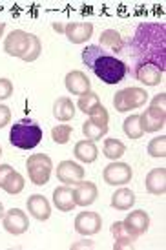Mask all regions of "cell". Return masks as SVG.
<instances>
[{
	"mask_svg": "<svg viewBox=\"0 0 166 250\" xmlns=\"http://www.w3.org/2000/svg\"><path fill=\"white\" fill-rule=\"evenodd\" d=\"M128 55L133 64H153L163 73L166 70V24L165 22H143L128 41Z\"/></svg>",
	"mask_w": 166,
	"mask_h": 250,
	"instance_id": "6da1fadb",
	"label": "cell"
},
{
	"mask_svg": "<svg viewBox=\"0 0 166 250\" xmlns=\"http://www.w3.org/2000/svg\"><path fill=\"white\" fill-rule=\"evenodd\" d=\"M83 62L90 68L104 84L123 83L130 75V68L124 61L110 55L97 44H90L83 49Z\"/></svg>",
	"mask_w": 166,
	"mask_h": 250,
	"instance_id": "7a4b0ae2",
	"label": "cell"
},
{
	"mask_svg": "<svg viewBox=\"0 0 166 250\" xmlns=\"http://www.w3.org/2000/svg\"><path fill=\"white\" fill-rule=\"evenodd\" d=\"M4 51L9 57H17L24 62H33L42 53L41 41L24 29H15L4 39Z\"/></svg>",
	"mask_w": 166,
	"mask_h": 250,
	"instance_id": "3957f363",
	"label": "cell"
},
{
	"mask_svg": "<svg viewBox=\"0 0 166 250\" xmlns=\"http://www.w3.org/2000/svg\"><path fill=\"white\" fill-rule=\"evenodd\" d=\"M42 141V128L37 121L29 117L21 119L19 123L11 126L9 132V143L21 150H33Z\"/></svg>",
	"mask_w": 166,
	"mask_h": 250,
	"instance_id": "277c9868",
	"label": "cell"
},
{
	"mask_svg": "<svg viewBox=\"0 0 166 250\" xmlns=\"http://www.w3.org/2000/svg\"><path fill=\"white\" fill-rule=\"evenodd\" d=\"M26 168H28L29 181L37 185V187H44L51 177V170H53V161L46 153H35L29 155L26 161Z\"/></svg>",
	"mask_w": 166,
	"mask_h": 250,
	"instance_id": "5b68a950",
	"label": "cell"
},
{
	"mask_svg": "<svg viewBox=\"0 0 166 250\" xmlns=\"http://www.w3.org/2000/svg\"><path fill=\"white\" fill-rule=\"evenodd\" d=\"M146 99H148L146 90L137 88V86H132V88H124V90L117 91L113 95V106H115L117 111H132L135 108L145 106Z\"/></svg>",
	"mask_w": 166,
	"mask_h": 250,
	"instance_id": "8992f818",
	"label": "cell"
},
{
	"mask_svg": "<svg viewBox=\"0 0 166 250\" xmlns=\"http://www.w3.org/2000/svg\"><path fill=\"white\" fill-rule=\"evenodd\" d=\"M108 121H110V115H108V110L101 106L93 115H90V119L83 125V133L88 141H101L108 133Z\"/></svg>",
	"mask_w": 166,
	"mask_h": 250,
	"instance_id": "52a82bcc",
	"label": "cell"
},
{
	"mask_svg": "<svg viewBox=\"0 0 166 250\" xmlns=\"http://www.w3.org/2000/svg\"><path fill=\"white\" fill-rule=\"evenodd\" d=\"M133 177V170L130 165L121 163V161H113L103 170V179L106 185L110 187H123L128 185Z\"/></svg>",
	"mask_w": 166,
	"mask_h": 250,
	"instance_id": "ba28073f",
	"label": "cell"
},
{
	"mask_svg": "<svg viewBox=\"0 0 166 250\" xmlns=\"http://www.w3.org/2000/svg\"><path fill=\"white\" fill-rule=\"evenodd\" d=\"M2 227L6 232L13 234V236H21L24 232H28L29 229V219L26 212L21 208H11L7 210L4 217H2Z\"/></svg>",
	"mask_w": 166,
	"mask_h": 250,
	"instance_id": "9c48e42d",
	"label": "cell"
},
{
	"mask_svg": "<svg viewBox=\"0 0 166 250\" xmlns=\"http://www.w3.org/2000/svg\"><path fill=\"white\" fill-rule=\"evenodd\" d=\"M73 227L83 236H93V234H99L103 229V217L97 212H81L77 214Z\"/></svg>",
	"mask_w": 166,
	"mask_h": 250,
	"instance_id": "30bf717a",
	"label": "cell"
},
{
	"mask_svg": "<svg viewBox=\"0 0 166 250\" xmlns=\"http://www.w3.org/2000/svg\"><path fill=\"white\" fill-rule=\"evenodd\" d=\"M133 79H137L139 83L146 84V86H159L161 81H163V71L153 66V64H133V68L130 70Z\"/></svg>",
	"mask_w": 166,
	"mask_h": 250,
	"instance_id": "8fae6325",
	"label": "cell"
},
{
	"mask_svg": "<svg viewBox=\"0 0 166 250\" xmlns=\"http://www.w3.org/2000/svg\"><path fill=\"white\" fill-rule=\"evenodd\" d=\"M139 121H141V126H143V132H146V133L159 132L161 128H165L166 110L150 106L148 110L143 111V113L139 115Z\"/></svg>",
	"mask_w": 166,
	"mask_h": 250,
	"instance_id": "7c38bea8",
	"label": "cell"
},
{
	"mask_svg": "<svg viewBox=\"0 0 166 250\" xmlns=\"http://www.w3.org/2000/svg\"><path fill=\"white\" fill-rule=\"evenodd\" d=\"M99 197V190L97 185L91 183V181H81L77 183L75 188H73V201H75V207H90L97 201Z\"/></svg>",
	"mask_w": 166,
	"mask_h": 250,
	"instance_id": "4fadbf2b",
	"label": "cell"
},
{
	"mask_svg": "<svg viewBox=\"0 0 166 250\" xmlns=\"http://www.w3.org/2000/svg\"><path fill=\"white\" fill-rule=\"evenodd\" d=\"M97 46H101L108 53H126L128 51V42H124L123 35L117 29H104Z\"/></svg>",
	"mask_w": 166,
	"mask_h": 250,
	"instance_id": "5bb4252c",
	"label": "cell"
},
{
	"mask_svg": "<svg viewBox=\"0 0 166 250\" xmlns=\"http://www.w3.org/2000/svg\"><path fill=\"white\" fill-rule=\"evenodd\" d=\"M57 179L62 185H77L84 179V168L73 161H62L57 168Z\"/></svg>",
	"mask_w": 166,
	"mask_h": 250,
	"instance_id": "9a60e30c",
	"label": "cell"
},
{
	"mask_svg": "<svg viewBox=\"0 0 166 250\" xmlns=\"http://www.w3.org/2000/svg\"><path fill=\"white\" fill-rule=\"evenodd\" d=\"M64 83H66V90L69 93H73L77 97H81L84 93H88L91 91V81L88 79V75L81 70H73L69 71L66 79H64Z\"/></svg>",
	"mask_w": 166,
	"mask_h": 250,
	"instance_id": "2e32d148",
	"label": "cell"
},
{
	"mask_svg": "<svg viewBox=\"0 0 166 250\" xmlns=\"http://www.w3.org/2000/svg\"><path fill=\"white\" fill-rule=\"evenodd\" d=\"M64 35L68 37L71 44H83V42L90 41L93 35V24L91 22H69L66 24Z\"/></svg>",
	"mask_w": 166,
	"mask_h": 250,
	"instance_id": "e0dca14e",
	"label": "cell"
},
{
	"mask_svg": "<svg viewBox=\"0 0 166 250\" xmlns=\"http://www.w3.org/2000/svg\"><path fill=\"white\" fill-rule=\"evenodd\" d=\"M123 223L126 229L132 232V236L141 237L143 234H146V230L150 227V215L146 214L145 210H132V214L126 215Z\"/></svg>",
	"mask_w": 166,
	"mask_h": 250,
	"instance_id": "ac0fdd59",
	"label": "cell"
},
{
	"mask_svg": "<svg viewBox=\"0 0 166 250\" xmlns=\"http://www.w3.org/2000/svg\"><path fill=\"white\" fill-rule=\"evenodd\" d=\"M26 207H28L29 214L33 215L35 219H39V221H48L49 215H51V205L42 194L29 195Z\"/></svg>",
	"mask_w": 166,
	"mask_h": 250,
	"instance_id": "d6986e66",
	"label": "cell"
},
{
	"mask_svg": "<svg viewBox=\"0 0 166 250\" xmlns=\"http://www.w3.org/2000/svg\"><path fill=\"white\" fill-rule=\"evenodd\" d=\"M146 192L153 195H165L166 194V168H153L148 172L145 179Z\"/></svg>",
	"mask_w": 166,
	"mask_h": 250,
	"instance_id": "ffe728a7",
	"label": "cell"
},
{
	"mask_svg": "<svg viewBox=\"0 0 166 250\" xmlns=\"http://www.w3.org/2000/svg\"><path fill=\"white\" fill-rule=\"evenodd\" d=\"M111 236L115 237V245H113L115 250L133 249V243L137 241V237L132 236V232L126 229L123 221H117L111 225Z\"/></svg>",
	"mask_w": 166,
	"mask_h": 250,
	"instance_id": "44dd1931",
	"label": "cell"
},
{
	"mask_svg": "<svg viewBox=\"0 0 166 250\" xmlns=\"http://www.w3.org/2000/svg\"><path fill=\"white\" fill-rule=\"evenodd\" d=\"M53 205L61 212H71L75 208V201H73V190L68 185L57 187L53 190Z\"/></svg>",
	"mask_w": 166,
	"mask_h": 250,
	"instance_id": "7402d4cb",
	"label": "cell"
},
{
	"mask_svg": "<svg viewBox=\"0 0 166 250\" xmlns=\"http://www.w3.org/2000/svg\"><path fill=\"white\" fill-rule=\"evenodd\" d=\"M133 205H135V194L130 188L121 187L115 190V194L111 195V208L126 212V210L132 208Z\"/></svg>",
	"mask_w": 166,
	"mask_h": 250,
	"instance_id": "603a6c76",
	"label": "cell"
},
{
	"mask_svg": "<svg viewBox=\"0 0 166 250\" xmlns=\"http://www.w3.org/2000/svg\"><path fill=\"white\" fill-rule=\"evenodd\" d=\"M73 155L81 163H88L90 165V163H95V159L99 157V148L93 141H79L75 148H73Z\"/></svg>",
	"mask_w": 166,
	"mask_h": 250,
	"instance_id": "cb8c5ba5",
	"label": "cell"
},
{
	"mask_svg": "<svg viewBox=\"0 0 166 250\" xmlns=\"http://www.w3.org/2000/svg\"><path fill=\"white\" fill-rule=\"evenodd\" d=\"M53 117L61 123H68L75 117V104L68 97H59L53 103Z\"/></svg>",
	"mask_w": 166,
	"mask_h": 250,
	"instance_id": "d4e9b609",
	"label": "cell"
},
{
	"mask_svg": "<svg viewBox=\"0 0 166 250\" xmlns=\"http://www.w3.org/2000/svg\"><path fill=\"white\" fill-rule=\"evenodd\" d=\"M101 106H103L101 104V99H99V95L95 91H88V93L81 95L79 101H77V108L83 111V113H86V115H93Z\"/></svg>",
	"mask_w": 166,
	"mask_h": 250,
	"instance_id": "484cf974",
	"label": "cell"
},
{
	"mask_svg": "<svg viewBox=\"0 0 166 250\" xmlns=\"http://www.w3.org/2000/svg\"><path fill=\"white\" fill-rule=\"evenodd\" d=\"M126 152V146L123 141L119 139H106L103 146V153L104 157H108L111 161H119Z\"/></svg>",
	"mask_w": 166,
	"mask_h": 250,
	"instance_id": "4316f807",
	"label": "cell"
},
{
	"mask_svg": "<svg viewBox=\"0 0 166 250\" xmlns=\"http://www.w3.org/2000/svg\"><path fill=\"white\" fill-rule=\"evenodd\" d=\"M123 130H124L126 137L130 139H141L145 132H143V126H141V121H139V115L133 113L130 117L124 119V125H123Z\"/></svg>",
	"mask_w": 166,
	"mask_h": 250,
	"instance_id": "83f0119b",
	"label": "cell"
},
{
	"mask_svg": "<svg viewBox=\"0 0 166 250\" xmlns=\"http://www.w3.org/2000/svg\"><path fill=\"white\" fill-rule=\"evenodd\" d=\"M24 177H22L19 172H11V174L7 175V179L6 183H4V187H2V190L4 192H7V194H11V195H17V194H21L22 190H24Z\"/></svg>",
	"mask_w": 166,
	"mask_h": 250,
	"instance_id": "f1b7e54d",
	"label": "cell"
},
{
	"mask_svg": "<svg viewBox=\"0 0 166 250\" xmlns=\"http://www.w3.org/2000/svg\"><path fill=\"white\" fill-rule=\"evenodd\" d=\"M148 155L150 157H166V135H161V137H155L148 143Z\"/></svg>",
	"mask_w": 166,
	"mask_h": 250,
	"instance_id": "f546056e",
	"label": "cell"
},
{
	"mask_svg": "<svg viewBox=\"0 0 166 250\" xmlns=\"http://www.w3.org/2000/svg\"><path fill=\"white\" fill-rule=\"evenodd\" d=\"M73 133V128L68 125H59L51 130V139L55 141L57 145H66Z\"/></svg>",
	"mask_w": 166,
	"mask_h": 250,
	"instance_id": "4dcf8cb0",
	"label": "cell"
},
{
	"mask_svg": "<svg viewBox=\"0 0 166 250\" xmlns=\"http://www.w3.org/2000/svg\"><path fill=\"white\" fill-rule=\"evenodd\" d=\"M13 95V83L9 79H0V101H6Z\"/></svg>",
	"mask_w": 166,
	"mask_h": 250,
	"instance_id": "1f68e13d",
	"label": "cell"
},
{
	"mask_svg": "<svg viewBox=\"0 0 166 250\" xmlns=\"http://www.w3.org/2000/svg\"><path fill=\"white\" fill-rule=\"evenodd\" d=\"M9 121H11V110L6 104H0V130L9 125Z\"/></svg>",
	"mask_w": 166,
	"mask_h": 250,
	"instance_id": "d6a6232c",
	"label": "cell"
},
{
	"mask_svg": "<svg viewBox=\"0 0 166 250\" xmlns=\"http://www.w3.org/2000/svg\"><path fill=\"white\" fill-rule=\"evenodd\" d=\"M150 106H153V108H161V110H166V93L165 91L159 93V95H155V97L152 99Z\"/></svg>",
	"mask_w": 166,
	"mask_h": 250,
	"instance_id": "836d02e7",
	"label": "cell"
},
{
	"mask_svg": "<svg viewBox=\"0 0 166 250\" xmlns=\"http://www.w3.org/2000/svg\"><path fill=\"white\" fill-rule=\"evenodd\" d=\"M13 172V167H9V165H0V188L4 187V183H6L7 175Z\"/></svg>",
	"mask_w": 166,
	"mask_h": 250,
	"instance_id": "e575fe53",
	"label": "cell"
},
{
	"mask_svg": "<svg viewBox=\"0 0 166 250\" xmlns=\"http://www.w3.org/2000/svg\"><path fill=\"white\" fill-rule=\"evenodd\" d=\"M71 249L77 250V249H93V241H79V243H73L71 245Z\"/></svg>",
	"mask_w": 166,
	"mask_h": 250,
	"instance_id": "d590c367",
	"label": "cell"
},
{
	"mask_svg": "<svg viewBox=\"0 0 166 250\" xmlns=\"http://www.w3.org/2000/svg\"><path fill=\"white\" fill-rule=\"evenodd\" d=\"M53 29H55L57 33H64V29H66V26H62L61 22H55V24H53Z\"/></svg>",
	"mask_w": 166,
	"mask_h": 250,
	"instance_id": "8d00e7d4",
	"label": "cell"
},
{
	"mask_svg": "<svg viewBox=\"0 0 166 250\" xmlns=\"http://www.w3.org/2000/svg\"><path fill=\"white\" fill-rule=\"evenodd\" d=\"M4 29H6V24L0 22V39H2V35H4Z\"/></svg>",
	"mask_w": 166,
	"mask_h": 250,
	"instance_id": "74e56055",
	"label": "cell"
},
{
	"mask_svg": "<svg viewBox=\"0 0 166 250\" xmlns=\"http://www.w3.org/2000/svg\"><path fill=\"white\" fill-rule=\"evenodd\" d=\"M4 214H6V212H4V205H2V203H0V219H2V217H4Z\"/></svg>",
	"mask_w": 166,
	"mask_h": 250,
	"instance_id": "f35d334b",
	"label": "cell"
},
{
	"mask_svg": "<svg viewBox=\"0 0 166 250\" xmlns=\"http://www.w3.org/2000/svg\"><path fill=\"white\" fill-rule=\"evenodd\" d=\"M0 157H2V146H0Z\"/></svg>",
	"mask_w": 166,
	"mask_h": 250,
	"instance_id": "ab89813d",
	"label": "cell"
}]
</instances>
